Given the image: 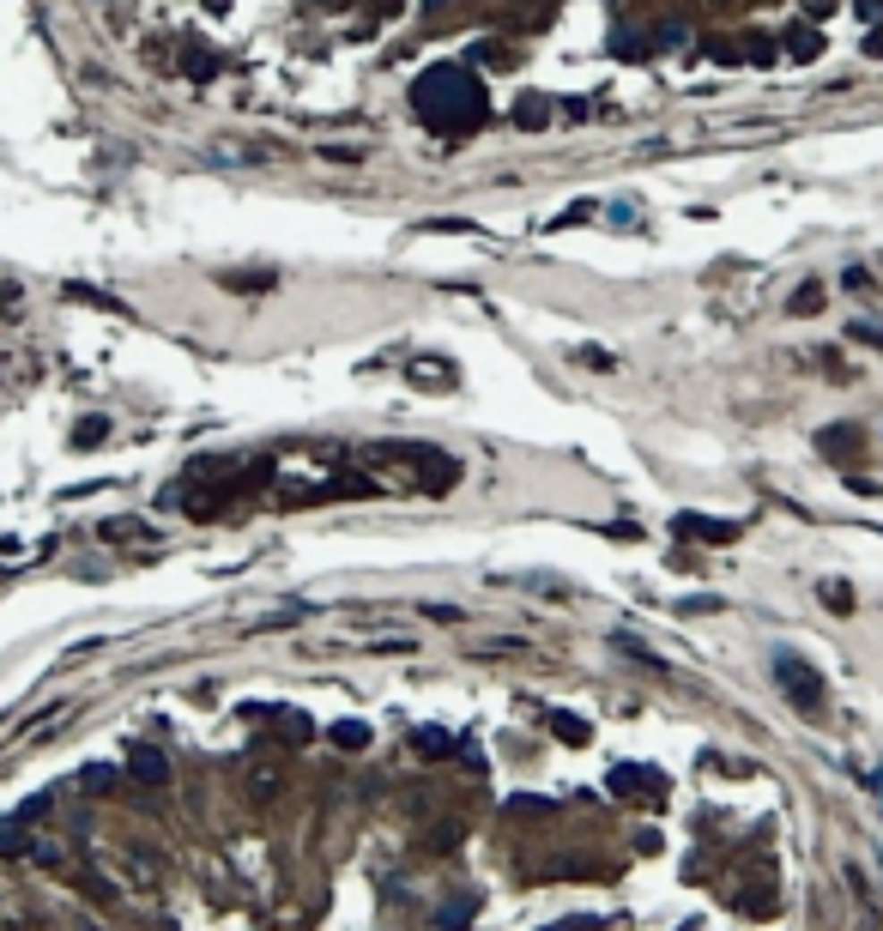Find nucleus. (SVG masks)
<instances>
[{
    "label": "nucleus",
    "instance_id": "3",
    "mask_svg": "<svg viewBox=\"0 0 883 931\" xmlns=\"http://www.w3.org/2000/svg\"><path fill=\"white\" fill-rule=\"evenodd\" d=\"M678 538H702V545H726L738 538L732 521H702V514H678Z\"/></svg>",
    "mask_w": 883,
    "mask_h": 931
},
{
    "label": "nucleus",
    "instance_id": "14",
    "mask_svg": "<svg viewBox=\"0 0 883 931\" xmlns=\"http://www.w3.org/2000/svg\"><path fill=\"white\" fill-rule=\"evenodd\" d=\"M424 617H436V623H460L454 605H424Z\"/></svg>",
    "mask_w": 883,
    "mask_h": 931
},
{
    "label": "nucleus",
    "instance_id": "2",
    "mask_svg": "<svg viewBox=\"0 0 883 931\" xmlns=\"http://www.w3.org/2000/svg\"><path fill=\"white\" fill-rule=\"evenodd\" d=\"M775 683L786 690V702L799 707L805 720H817V714H823V678H817V672H811L799 654H775Z\"/></svg>",
    "mask_w": 883,
    "mask_h": 931
},
{
    "label": "nucleus",
    "instance_id": "13",
    "mask_svg": "<svg viewBox=\"0 0 883 931\" xmlns=\"http://www.w3.org/2000/svg\"><path fill=\"white\" fill-rule=\"evenodd\" d=\"M817 302H823V284H805V291L793 297V309H817Z\"/></svg>",
    "mask_w": 883,
    "mask_h": 931
},
{
    "label": "nucleus",
    "instance_id": "9",
    "mask_svg": "<svg viewBox=\"0 0 883 931\" xmlns=\"http://www.w3.org/2000/svg\"><path fill=\"white\" fill-rule=\"evenodd\" d=\"M823 605H835V617H847L853 611V587L847 580H823Z\"/></svg>",
    "mask_w": 883,
    "mask_h": 931
},
{
    "label": "nucleus",
    "instance_id": "16",
    "mask_svg": "<svg viewBox=\"0 0 883 931\" xmlns=\"http://www.w3.org/2000/svg\"><path fill=\"white\" fill-rule=\"evenodd\" d=\"M878 799H883V768H878Z\"/></svg>",
    "mask_w": 883,
    "mask_h": 931
},
{
    "label": "nucleus",
    "instance_id": "12",
    "mask_svg": "<svg viewBox=\"0 0 883 931\" xmlns=\"http://www.w3.org/2000/svg\"><path fill=\"white\" fill-rule=\"evenodd\" d=\"M545 931H599V919H587V913H575V919H556V926Z\"/></svg>",
    "mask_w": 883,
    "mask_h": 931
},
{
    "label": "nucleus",
    "instance_id": "7",
    "mask_svg": "<svg viewBox=\"0 0 883 931\" xmlns=\"http://www.w3.org/2000/svg\"><path fill=\"white\" fill-rule=\"evenodd\" d=\"M333 744H339V750H363V744H369V726H363V720H339V726H333Z\"/></svg>",
    "mask_w": 883,
    "mask_h": 931
},
{
    "label": "nucleus",
    "instance_id": "8",
    "mask_svg": "<svg viewBox=\"0 0 883 931\" xmlns=\"http://www.w3.org/2000/svg\"><path fill=\"white\" fill-rule=\"evenodd\" d=\"M98 532H103V538H109V545H127V538H146V532H152V527H146V521H103Z\"/></svg>",
    "mask_w": 883,
    "mask_h": 931
},
{
    "label": "nucleus",
    "instance_id": "4",
    "mask_svg": "<svg viewBox=\"0 0 883 931\" xmlns=\"http://www.w3.org/2000/svg\"><path fill=\"white\" fill-rule=\"evenodd\" d=\"M127 768H133V774H140L146 786H164V781H170V762H164V750H152V744H140Z\"/></svg>",
    "mask_w": 883,
    "mask_h": 931
},
{
    "label": "nucleus",
    "instance_id": "11",
    "mask_svg": "<svg viewBox=\"0 0 883 931\" xmlns=\"http://www.w3.org/2000/svg\"><path fill=\"white\" fill-rule=\"evenodd\" d=\"M466 919H472V901H454L448 913H442V919H436V931H460Z\"/></svg>",
    "mask_w": 883,
    "mask_h": 931
},
{
    "label": "nucleus",
    "instance_id": "6",
    "mask_svg": "<svg viewBox=\"0 0 883 931\" xmlns=\"http://www.w3.org/2000/svg\"><path fill=\"white\" fill-rule=\"evenodd\" d=\"M545 726L563 738V744H587L593 732H587V720H575V714H563V707H545Z\"/></svg>",
    "mask_w": 883,
    "mask_h": 931
},
{
    "label": "nucleus",
    "instance_id": "15",
    "mask_svg": "<svg viewBox=\"0 0 883 931\" xmlns=\"http://www.w3.org/2000/svg\"><path fill=\"white\" fill-rule=\"evenodd\" d=\"M98 436H109V424H85V429H79V436H73V442H79V448H91Z\"/></svg>",
    "mask_w": 883,
    "mask_h": 931
},
{
    "label": "nucleus",
    "instance_id": "1",
    "mask_svg": "<svg viewBox=\"0 0 883 931\" xmlns=\"http://www.w3.org/2000/svg\"><path fill=\"white\" fill-rule=\"evenodd\" d=\"M418 109H424L429 122L466 133L472 122H484V91H479V79H472V73H460V67H436V73L418 79Z\"/></svg>",
    "mask_w": 883,
    "mask_h": 931
},
{
    "label": "nucleus",
    "instance_id": "10",
    "mask_svg": "<svg viewBox=\"0 0 883 931\" xmlns=\"http://www.w3.org/2000/svg\"><path fill=\"white\" fill-rule=\"evenodd\" d=\"M418 387H454V369H448V363H418Z\"/></svg>",
    "mask_w": 883,
    "mask_h": 931
},
{
    "label": "nucleus",
    "instance_id": "5",
    "mask_svg": "<svg viewBox=\"0 0 883 931\" xmlns=\"http://www.w3.org/2000/svg\"><path fill=\"white\" fill-rule=\"evenodd\" d=\"M412 750L424 756V762H442V756L454 750V738H448L442 726H418V732H412Z\"/></svg>",
    "mask_w": 883,
    "mask_h": 931
}]
</instances>
